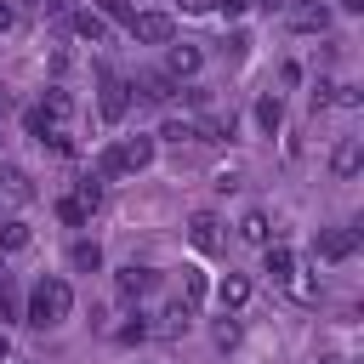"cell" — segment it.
<instances>
[{
	"label": "cell",
	"instance_id": "cell-6",
	"mask_svg": "<svg viewBox=\"0 0 364 364\" xmlns=\"http://www.w3.org/2000/svg\"><path fill=\"white\" fill-rule=\"evenodd\" d=\"M154 284H159V273H154V267H136V262H131V267H119V273H114V290H119V296H125V301H142V296H148V290H154Z\"/></svg>",
	"mask_w": 364,
	"mask_h": 364
},
{
	"label": "cell",
	"instance_id": "cell-2",
	"mask_svg": "<svg viewBox=\"0 0 364 364\" xmlns=\"http://www.w3.org/2000/svg\"><path fill=\"white\" fill-rule=\"evenodd\" d=\"M97 108H102V119H125V108H131V85L114 74V68H97Z\"/></svg>",
	"mask_w": 364,
	"mask_h": 364
},
{
	"label": "cell",
	"instance_id": "cell-4",
	"mask_svg": "<svg viewBox=\"0 0 364 364\" xmlns=\"http://www.w3.org/2000/svg\"><path fill=\"white\" fill-rule=\"evenodd\" d=\"M125 85H131L136 97H148V102H171V97H176V80H171L165 68H142V74L125 80Z\"/></svg>",
	"mask_w": 364,
	"mask_h": 364
},
{
	"label": "cell",
	"instance_id": "cell-24",
	"mask_svg": "<svg viewBox=\"0 0 364 364\" xmlns=\"http://www.w3.org/2000/svg\"><path fill=\"white\" fill-rule=\"evenodd\" d=\"M199 301H205V273L188 267V273H182V307H199Z\"/></svg>",
	"mask_w": 364,
	"mask_h": 364
},
{
	"label": "cell",
	"instance_id": "cell-14",
	"mask_svg": "<svg viewBox=\"0 0 364 364\" xmlns=\"http://www.w3.org/2000/svg\"><path fill=\"white\" fill-rule=\"evenodd\" d=\"M290 28L296 34H324L330 28V6H296L290 11Z\"/></svg>",
	"mask_w": 364,
	"mask_h": 364
},
{
	"label": "cell",
	"instance_id": "cell-22",
	"mask_svg": "<svg viewBox=\"0 0 364 364\" xmlns=\"http://www.w3.org/2000/svg\"><path fill=\"white\" fill-rule=\"evenodd\" d=\"M279 119H284V102H279V97H262V102H256V125H262V131H279Z\"/></svg>",
	"mask_w": 364,
	"mask_h": 364
},
{
	"label": "cell",
	"instance_id": "cell-26",
	"mask_svg": "<svg viewBox=\"0 0 364 364\" xmlns=\"http://www.w3.org/2000/svg\"><path fill=\"white\" fill-rule=\"evenodd\" d=\"M210 341L228 353V347H239V318H216V330H210Z\"/></svg>",
	"mask_w": 364,
	"mask_h": 364
},
{
	"label": "cell",
	"instance_id": "cell-20",
	"mask_svg": "<svg viewBox=\"0 0 364 364\" xmlns=\"http://www.w3.org/2000/svg\"><path fill=\"white\" fill-rule=\"evenodd\" d=\"M74 205L91 216V210L102 205V182H97V176H80V188H74Z\"/></svg>",
	"mask_w": 364,
	"mask_h": 364
},
{
	"label": "cell",
	"instance_id": "cell-8",
	"mask_svg": "<svg viewBox=\"0 0 364 364\" xmlns=\"http://www.w3.org/2000/svg\"><path fill=\"white\" fill-rule=\"evenodd\" d=\"M188 239H193L199 256H216V250H222V222H216L210 210H199V216L188 222Z\"/></svg>",
	"mask_w": 364,
	"mask_h": 364
},
{
	"label": "cell",
	"instance_id": "cell-29",
	"mask_svg": "<svg viewBox=\"0 0 364 364\" xmlns=\"http://www.w3.org/2000/svg\"><path fill=\"white\" fill-rule=\"evenodd\" d=\"M284 284H290V290H296V296H301V301H318V284H313V279H301V273H290V279H284Z\"/></svg>",
	"mask_w": 364,
	"mask_h": 364
},
{
	"label": "cell",
	"instance_id": "cell-11",
	"mask_svg": "<svg viewBox=\"0 0 364 364\" xmlns=\"http://www.w3.org/2000/svg\"><path fill=\"white\" fill-rule=\"evenodd\" d=\"M114 154H119V171H148L154 165V136H125Z\"/></svg>",
	"mask_w": 364,
	"mask_h": 364
},
{
	"label": "cell",
	"instance_id": "cell-17",
	"mask_svg": "<svg viewBox=\"0 0 364 364\" xmlns=\"http://www.w3.org/2000/svg\"><path fill=\"white\" fill-rule=\"evenodd\" d=\"M188 318H193V307L171 301V307L159 313V324H148V336H154V330H159V336H188Z\"/></svg>",
	"mask_w": 364,
	"mask_h": 364
},
{
	"label": "cell",
	"instance_id": "cell-9",
	"mask_svg": "<svg viewBox=\"0 0 364 364\" xmlns=\"http://www.w3.org/2000/svg\"><path fill=\"white\" fill-rule=\"evenodd\" d=\"M68 114H74V97H68L63 85H46V102H40L46 131H63V125H68Z\"/></svg>",
	"mask_w": 364,
	"mask_h": 364
},
{
	"label": "cell",
	"instance_id": "cell-27",
	"mask_svg": "<svg viewBox=\"0 0 364 364\" xmlns=\"http://www.w3.org/2000/svg\"><path fill=\"white\" fill-rule=\"evenodd\" d=\"M40 142H46V148H51V154H63V159H68V154H74V136H68V131H46V136H40Z\"/></svg>",
	"mask_w": 364,
	"mask_h": 364
},
{
	"label": "cell",
	"instance_id": "cell-7",
	"mask_svg": "<svg viewBox=\"0 0 364 364\" xmlns=\"http://www.w3.org/2000/svg\"><path fill=\"white\" fill-rule=\"evenodd\" d=\"M199 63H205V51H199L193 40H182V46L171 40V51H165V74H171V80H188V74H199Z\"/></svg>",
	"mask_w": 364,
	"mask_h": 364
},
{
	"label": "cell",
	"instance_id": "cell-21",
	"mask_svg": "<svg viewBox=\"0 0 364 364\" xmlns=\"http://www.w3.org/2000/svg\"><path fill=\"white\" fill-rule=\"evenodd\" d=\"M11 250H28V228L23 222H0V256H11Z\"/></svg>",
	"mask_w": 364,
	"mask_h": 364
},
{
	"label": "cell",
	"instance_id": "cell-1",
	"mask_svg": "<svg viewBox=\"0 0 364 364\" xmlns=\"http://www.w3.org/2000/svg\"><path fill=\"white\" fill-rule=\"evenodd\" d=\"M74 313V290H68V279H57V273H46L34 290H28V307H23V324H34V330H57L63 318Z\"/></svg>",
	"mask_w": 364,
	"mask_h": 364
},
{
	"label": "cell",
	"instance_id": "cell-39",
	"mask_svg": "<svg viewBox=\"0 0 364 364\" xmlns=\"http://www.w3.org/2000/svg\"><path fill=\"white\" fill-rule=\"evenodd\" d=\"M0 108H6V97H0Z\"/></svg>",
	"mask_w": 364,
	"mask_h": 364
},
{
	"label": "cell",
	"instance_id": "cell-25",
	"mask_svg": "<svg viewBox=\"0 0 364 364\" xmlns=\"http://www.w3.org/2000/svg\"><path fill=\"white\" fill-rule=\"evenodd\" d=\"M91 11H97L102 23H108V17H114V23H131V0H91Z\"/></svg>",
	"mask_w": 364,
	"mask_h": 364
},
{
	"label": "cell",
	"instance_id": "cell-10",
	"mask_svg": "<svg viewBox=\"0 0 364 364\" xmlns=\"http://www.w3.org/2000/svg\"><path fill=\"white\" fill-rule=\"evenodd\" d=\"M34 199V182H28V171H17V165H0V205H28Z\"/></svg>",
	"mask_w": 364,
	"mask_h": 364
},
{
	"label": "cell",
	"instance_id": "cell-19",
	"mask_svg": "<svg viewBox=\"0 0 364 364\" xmlns=\"http://www.w3.org/2000/svg\"><path fill=\"white\" fill-rule=\"evenodd\" d=\"M74 34H80V40H91V46H97V40H102V34H108V23H102V17H97V11H74Z\"/></svg>",
	"mask_w": 364,
	"mask_h": 364
},
{
	"label": "cell",
	"instance_id": "cell-30",
	"mask_svg": "<svg viewBox=\"0 0 364 364\" xmlns=\"http://www.w3.org/2000/svg\"><path fill=\"white\" fill-rule=\"evenodd\" d=\"M119 341H148V318H142V313H136V318H131V324H125V330H119Z\"/></svg>",
	"mask_w": 364,
	"mask_h": 364
},
{
	"label": "cell",
	"instance_id": "cell-5",
	"mask_svg": "<svg viewBox=\"0 0 364 364\" xmlns=\"http://www.w3.org/2000/svg\"><path fill=\"white\" fill-rule=\"evenodd\" d=\"M353 245H358V233H353V228H330V233H318V239H313V256H318V262H347V256H353Z\"/></svg>",
	"mask_w": 364,
	"mask_h": 364
},
{
	"label": "cell",
	"instance_id": "cell-28",
	"mask_svg": "<svg viewBox=\"0 0 364 364\" xmlns=\"http://www.w3.org/2000/svg\"><path fill=\"white\" fill-rule=\"evenodd\" d=\"M57 216H63V222H68V228H80V222H85V210H80V205H74V193H68V199H57Z\"/></svg>",
	"mask_w": 364,
	"mask_h": 364
},
{
	"label": "cell",
	"instance_id": "cell-33",
	"mask_svg": "<svg viewBox=\"0 0 364 364\" xmlns=\"http://www.w3.org/2000/svg\"><path fill=\"white\" fill-rule=\"evenodd\" d=\"M222 0H182V11H216Z\"/></svg>",
	"mask_w": 364,
	"mask_h": 364
},
{
	"label": "cell",
	"instance_id": "cell-35",
	"mask_svg": "<svg viewBox=\"0 0 364 364\" xmlns=\"http://www.w3.org/2000/svg\"><path fill=\"white\" fill-rule=\"evenodd\" d=\"M336 6H347V11H364V0H336Z\"/></svg>",
	"mask_w": 364,
	"mask_h": 364
},
{
	"label": "cell",
	"instance_id": "cell-12",
	"mask_svg": "<svg viewBox=\"0 0 364 364\" xmlns=\"http://www.w3.org/2000/svg\"><path fill=\"white\" fill-rule=\"evenodd\" d=\"M358 165H364V142H358V136H341L336 154H330V171L347 182V176H358Z\"/></svg>",
	"mask_w": 364,
	"mask_h": 364
},
{
	"label": "cell",
	"instance_id": "cell-31",
	"mask_svg": "<svg viewBox=\"0 0 364 364\" xmlns=\"http://www.w3.org/2000/svg\"><path fill=\"white\" fill-rule=\"evenodd\" d=\"M336 102H341V108H358V102H364V97H358V91H353V85H336Z\"/></svg>",
	"mask_w": 364,
	"mask_h": 364
},
{
	"label": "cell",
	"instance_id": "cell-32",
	"mask_svg": "<svg viewBox=\"0 0 364 364\" xmlns=\"http://www.w3.org/2000/svg\"><path fill=\"white\" fill-rule=\"evenodd\" d=\"M6 28H17V11H11V0H0V34Z\"/></svg>",
	"mask_w": 364,
	"mask_h": 364
},
{
	"label": "cell",
	"instance_id": "cell-3",
	"mask_svg": "<svg viewBox=\"0 0 364 364\" xmlns=\"http://www.w3.org/2000/svg\"><path fill=\"white\" fill-rule=\"evenodd\" d=\"M136 40H148V46H171V17L165 11H131V23H125Z\"/></svg>",
	"mask_w": 364,
	"mask_h": 364
},
{
	"label": "cell",
	"instance_id": "cell-13",
	"mask_svg": "<svg viewBox=\"0 0 364 364\" xmlns=\"http://www.w3.org/2000/svg\"><path fill=\"white\" fill-rule=\"evenodd\" d=\"M262 273H267L273 284H284V279L296 273V256H290V245H262Z\"/></svg>",
	"mask_w": 364,
	"mask_h": 364
},
{
	"label": "cell",
	"instance_id": "cell-34",
	"mask_svg": "<svg viewBox=\"0 0 364 364\" xmlns=\"http://www.w3.org/2000/svg\"><path fill=\"white\" fill-rule=\"evenodd\" d=\"M46 11H57V17H68V11H74V0H46Z\"/></svg>",
	"mask_w": 364,
	"mask_h": 364
},
{
	"label": "cell",
	"instance_id": "cell-16",
	"mask_svg": "<svg viewBox=\"0 0 364 364\" xmlns=\"http://www.w3.org/2000/svg\"><path fill=\"white\" fill-rule=\"evenodd\" d=\"M216 301H222V313L245 307V301H250V279H245V273H228V279L216 284Z\"/></svg>",
	"mask_w": 364,
	"mask_h": 364
},
{
	"label": "cell",
	"instance_id": "cell-38",
	"mask_svg": "<svg viewBox=\"0 0 364 364\" xmlns=\"http://www.w3.org/2000/svg\"><path fill=\"white\" fill-rule=\"evenodd\" d=\"M0 142H6V131H0Z\"/></svg>",
	"mask_w": 364,
	"mask_h": 364
},
{
	"label": "cell",
	"instance_id": "cell-36",
	"mask_svg": "<svg viewBox=\"0 0 364 364\" xmlns=\"http://www.w3.org/2000/svg\"><path fill=\"white\" fill-rule=\"evenodd\" d=\"M6 353H11V341H6V330H0V364H6Z\"/></svg>",
	"mask_w": 364,
	"mask_h": 364
},
{
	"label": "cell",
	"instance_id": "cell-18",
	"mask_svg": "<svg viewBox=\"0 0 364 364\" xmlns=\"http://www.w3.org/2000/svg\"><path fill=\"white\" fill-rule=\"evenodd\" d=\"M68 262H74L80 273H97V267H102V250H97V239H74V250H68Z\"/></svg>",
	"mask_w": 364,
	"mask_h": 364
},
{
	"label": "cell",
	"instance_id": "cell-37",
	"mask_svg": "<svg viewBox=\"0 0 364 364\" xmlns=\"http://www.w3.org/2000/svg\"><path fill=\"white\" fill-rule=\"evenodd\" d=\"M250 6H267V11H273V6H290V0H250Z\"/></svg>",
	"mask_w": 364,
	"mask_h": 364
},
{
	"label": "cell",
	"instance_id": "cell-23",
	"mask_svg": "<svg viewBox=\"0 0 364 364\" xmlns=\"http://www.w3.org/2000/svg\"><path fill=\"white\" fill-rule=\"evenodd\" d=\"M159 136H165V142H199V125H193V119H165Z\"/></svg>",
	"mask_w": 364,
	"mask_h": 364
},
{
	"label": "cell",
	"instance_id": "cell-15",
	"mask_svg": "<svg viewBox=\"0 0 364 364\" xmlns=\"http://www.w3.org/2000/svg\"><path fill=\"white\" fill-rule=\"evenodd\" d=\"M239 239H245V245H273V222H267V210H245V216H239Z\"/></svg>",
	"mask_w": 364,
	"mask_h": 364
}]
</instances>
